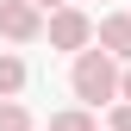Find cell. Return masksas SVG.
I'll list each match as a JSON object with an SVG mask.
<instances>
[{"label":"cell","instance_id":"cell-2","mask_svg":"<svg viewBox=\"0 0 131 131\" xmlns=\"http://www.w3.org/2000/svg\"><path fill=\"white\" fill-rule=\"evenodd\" d=\"M38 31H44V6H31V0H0V38L31 44Z\"/></svg>","mask_w":131,"mask_h":131},{"label":"cell","instance_id":"cell-10","mask_svg":"<svg viewBox=\"0 0 131 131\" xmlns=\"http://www.w3.org/2000/svg\"><path fill=\"white\" fill-rule=\"evenodd\" d=\"M31 6H50V13H56V6H62V0H31Z\"/></svg>","mask_w":131,"mask_h":131},{"label":"cell","instance_id":"cell-3","mask_svg":"<svg viewBox=\"0 0 131 131\" xmlns=\"http://www.w3.org/2000/svg\"><path fill=\"white\" fill-rule=\"evenodd\" d=\"M50 44H56V50H88V44H94V25H88V13H75V6H56V13H50Z\"/></svg>","mask_w":131,"mask_h":131},{"label":"cell","instance_id":"cell-8","mask_svg":"<svg viewBox=\"0 0 131 131\" xmlns=\"http://www.w3.org/2000/svg\"><path fill=\"white\" fill-rule=\"evenodd\" d=\"M112 131H131V100H125V106H112Z\"/></svg>","mask_w":131,"mask_h":131},{"label":"cell","instance_id":"cell-7","mask_svg":"<svg viewBox=\"0 0 131 131\" xmlns=\"http://www.w3.org/2000/svg\"><path fill=\"white\" fill-rule=\"evenodd\" d=\"M50 131H94V119H88L81 106H69V112H56V119H50Z\"/></svg>","mask_w":131,"mask_h":131},{"label":"cell","instance_id":"cell-6","mask_svg":"<svg viewBox=\"0 0 131 131\" xmlns=\"http://www.w3.org/2000/svg\"><path fill=\"white\" fill-rule=\"evenodd\" d=\"M0 131H31V112L19 100H0Z\"/></svg>","mask_w":131,"mask_h":131},{"label":"cell","instance_id":"cell-1","mask_svg":"<svg viewBox=\"0 0 131 131\" xmlns=\"http://www.w3.org/2000/svg\"><path fill=\"white\" fill-rule=\"evenodd\" d=\"M69 88L81 106H106L119 94V69H112V50H75V69H69Z\"/></svg>","mask_w":131,"mask_h":131},{"label":"cell","instance_id":"cell-4","mask_svg":"<svg viewBox=\"0 0 131 131\" xmlns=\"http://www.w3.org/2000/svg\"><path fill=\"white\" fill-rule=\"evenodd\" d=\"M100 50H112V56L131 62V13H106L100 19Z\"/></svg>","mask_w":131,"mask_h":131},{"label":"cell","instance_id":"cell-9","mask_svg":"<svg viewBox=\"0 0 131 131\" xmlns=\"http://www.w3.org/2000/svg\"><path fill=\"white\" fill-rule=\"evenodd\" d=\"M119 94H125V100H131V69H125V75H119Z\"/></svg>","mask_w":131,"mask_h":131},{"label":"cell","instance_id":"cell-5","mask_svg":"<svg viewBox=\"0 0 131 131\" xmlns=\"http://www.w3.org/2000/svg\"><path fill=\"white\" fill-rule=\"evenodd\" d=\"M19 88H25V62L0 50V100H13V94H19Z\"/></svg>","mask_w":131,"mask_h":131}]
</instances>
